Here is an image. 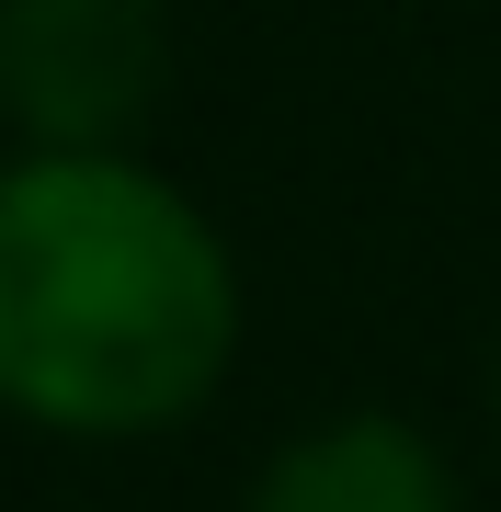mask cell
Returning a JSON list of instances; mask_svg holds the SVG:
<instances>
[{
    "mask_svg": "<svg viewBox=\"0 0 501 512\" xmlns=\"http://www.w3.org/2000/svg\"><path fill=\"white\" fill-rule=\"evenodd\" d=\"M251 342L240 251L149 148L0 160V410L46 444H160Z\"/></svg>",
    "mask_w": 501,
    "mask_h": 512,
    "instance_id": "6da1fadb",
    "label": "cell"
},
{
    "mask_svg": "<svg viewBox=\"0 0 501 512\" xmlns=\"http://www.w3.org/2000/svg\"><path fill=\"white\" fill-rule=\"evenodd\" d=\"M171 92L160 0H0V126L12 148H137Z\"/></svg>",
    "mask_w": 501,
    "mask_h": 512,
    "instance_id": "7a4b0ae2",
    "label": "cell"
},
{
    "mask_svg": "<svg viewBox=\"0 0 501 512\" xmlns=\"http://www.w3.org/2000/svg\"><path fill=\"white\" fill-rule=\"evenodd\" d=\"M240 512H467V478H456V456L410 410L353 399V410L297 421V433L251 467Z\"/></svg>",
    "mask_w": 501,
    "mask_h": 512,
    "instance_id": "3957f363",
    "label": "cell"
},
{
    "mask_svg": "<svg viewBox=\"0 0 501 512\" xmlns=\"http://www.w3.org/2000/svg\"><path fill=\"white\" fill-rule=\"evenodd\" d=\"M490 421H501V342H490Z\"/></svg>",
    "mask_w": 501,
    "mask_h": 512,
    "instance_id": "277c9868",
    "label": "cell"
}]
</instances>
